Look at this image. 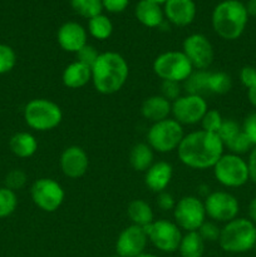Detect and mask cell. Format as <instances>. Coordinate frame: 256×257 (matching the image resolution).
Instances as JSON below:
<instances>
[{
	"mask_svg": "<svg viewBox=\"0 0 256 257\" xmlns=\"http://www.w3.org/2000/svg\"><path fill=\"white\" fill-rule=\"evenodd\" d=\"M218 243L228 253L247 252L256 245V225L248 218L236 217L221 228Z\"/></svg>",
	"mask_w": 256,
	"mask_h": 257,
	"instance_id": "277c9868",
	"label": "cell"
},
{
	"mask_svg": "<svg viewBox=\"0 0 256 257\" xmlns=\"http://www.w3.org/2000/svg\"><path fill=\"white\" fill-rule=\"evenodd\" d=\"M223 150L225 146L216 133L198 130L183 137L177 148V155L181 162L187 167L207 170L213 168L223 155Z\"/></svg>",
	"mask_w": 256,
	"mask_h": 257,
	"instance_id": "6da1fadb",
	"label": "cell"
},
{
	"mask_svg": "<svg viewBox=\"0 0 256 257\" xmlns=\"http://www.w3.org/2000/svg\"><path fill=\"white\" fill-rule=\"evenodd\" d=\"M137 257H158V256H156V255H152V253H142V255H140V256H137Z\"/></svg>",
	"mask_w": 256,
	"mask_h": 257,
	"instance_id": "681fc988",
	"label": "cell"
},
{
	"mask_svg": "<svg viewBox=\"0 0 256 257\" xmlns=\"http://www.w3.org/2000/svg\"><path fill=\"white\" fill-rule=\"evenodd\" d=\"M242 131L246 136L248 137V140L251 141V143L253 145V147L256 146V112L250 113L247 117L243 119L242 123Z\"/></svg>",
	"mask_w": 256,
	"mask_h": 257,
	"instance_id": "ab89813d",
	"label": "cell"
},
{
	"mask_svg": "<svg viewBox=\"0 0 256 257\" xmlns=\"http://www.w3.org/2000/svg\"><path fill=\"white\" fill-rule=\"evenodd\" d=\"M242 128V127H241ZM225 147L230 151V153H233V155H245V153L250 152L252 150L253 145L251 143V141L248 140L247 136L243 133V131L241 130L240 133L235 136L231 141H228L225 145Z\"/></svg>",
	"mask_w": 256,
	"mask_h": 257,
	"instance_id": "1f68e13d",
	"label": "cell"
},
{
	"mask_svg": "<svg viewBox=\"0 0 256 257\" xmlns=\"http://www.w3.org/2000/svg\"><path fill=\"white\" fill-rule=\"evenodd\" d=\"M88 33L98 40L108 39L113 33L112 20L104 14L92 18L88 20Z\"/></svg>",
	"mask_w": 256,
	"mask_h": 257,
	"instance_id": "83f0119b",
	"label": "cell"
},
{
	"mask_svg": "<svg viewBox=\"0 0 256 257\" xmlns=\"http://www.w3.org/2000/svg\"><path fill=\"white\" fill-rule=\"evenodd\" d=\"M103 9L112 14H118L127 9L130 0H102Z\"/></svg>",
	"mask_w": 256,
	"mask_h": 257,
	"instance_id": "b9f144b4",
	"label": "cell"
},
{
	"mask_svg": "<svg viewBox=\"0 0 256 257\" xmlns=\"http://www.w3.org/2000/svg\"><path fill=\"white\" fill-rule=\"evenodd\" d=\"M212 170L217 182L225 187H242L250 181L247 162L241 156L233 153H223Z\"/></svg>",
	"mask_w": 256,
	"mask_h": 257,
	"instance_id": "ba28073f",
	"label": "cell"
},
{
	"mask_svg": "<svg viewBox=\"0 0 256 257\" xmlns=\"http://www.w3.org/2000/svg\"><path fill=\"white\" fill-rule=\"evenodd\" d=\"M248 220L252 221L256 225V197H253L251 200V202L248 203Z\"/></svg>",
	"mask_w": 256,
	"mask_h": 257,
	"instance_id": "f6af8a7d",
	"label": "cell"
},
{
	"mask_svg": "<svg viewBox=\"0 0 256 257\" xmlns=\"http://www.w3.org/2000/svg\"><path fill=\"white\" fill-rule=\"evenodd\" d=\"M241 125L238 124L236 120L233 119H223L222 124H221L220 131L217 132V136L220 137V140L222 141L223 146L228 142V141L232 140L237 133L241 132Z\"/></svg>",
	"mask_w": 256,
	"mask_h": 257,
	"instance_id": "e575fe53",
	"label": "cell"
},
{
	"mask_svg": "<svg viewBox=\"0 0 256 257\" xmlns=\"http://www.w3.org/2000/svg\"><path fill=\"white\" fill-rule=\"evenodd\" d=\"M88 32L77 22H67L60 25L57 33V42L64 52L78 53L87 43Z\"/></svg>",
	"mask_w": 256,
	"mask_h": 257,
	"instance_id": "e0dca14e",
	"label": "cell"
},
{
	"mask_svg": "<svg viewBox=\"0 0 256 257\" xmlns=\"http://www.w3.org/2000/svg\"><path fill=\"white\" fill-rule=\"evenodd\" d=\"M145 175V183L152 192H163L170 185L173 176V168L166 161L155 162Z\"/></svg>",
	"mask_w": 256,
	"mask_h": 257,
	"instance_id": "d6986e66",
	"label": "cell"
},
{
	"mask_svg": "<svg viewBox=\"0 0 256 257\" xmlns=\"http://www.w3.org/2000/svg\"><path fill=\"white\" fill-rule=\"evenodd\" d=\"M163 13L171 24L182 28L192 24L197 8L193 0H168L163 5Z\"/></svg>",
	"mask_w": 256,
	"mask_h": 257,
	"instance_id": "ac0fdd59",
	"label": "cell"
},
{
	"mask_svg": "<svg viewBox=\"0 0 256 257\" xmlns=\"http://www.w3.org/2000/svg\"><path fill=\"white\" fill-rule=\"evenodd\" d=\"M148 240L162 252H175L182 240L181 228L168 220H155L145 227Z\"/></svg>",
	"mask_w": 256,
	"mask_h": 257,
	"instance_id": "30bf717a",
	"label": "cell"
},
{
	"mask_svg": "<svg viewBox=\"0 0 256 257\" xmlns=\"http://www.w3.org/2000/svg\"><path fill=\"white\" fill-rule=\"evenodd\" d=\"M60 170L68 178H80L87 173L89 158L87 152L79 146H69L60 155Z\"/></svg>",
	"mask_w": 256,
	"mask_h": 257,
	"instance_id": "2e32d148",
	"label": "cell"
},
{
	"mask_svg": "<svg viewBox=\"0 0 256 257\" xmlns=\"http://www.w3.org/2000/svg\"><path fill=\"white\" fill-rule=\"evenodd\" d=\"M115 257H120V256H118V255H117V256H115Z\"/></svg>",
	"mask_w": 256,
	"mask_h": 257,
	"instance_id": "816d5d0a",
	"label": "cell"
},
{
	"mask_svg": "<svg viewBox=\"0 0 256 257\" xmlns=\"http://www.w3.org/2000/svg\"><path fill=\"white\" fill-rule=\"evenodd\" d=\"M148 237L145 227L131 225L119 233L115 242V251L120 257H137L145 253Z\"/></svg>",
	"mask_w": 256,
	"mask_h": 257,
	"instance_id": "9a60e30c",
	"label": "cell"
},
{
	"mask_svg": "<svg viewBox=\"0 0 256 257\" xmlns=\"http://www.w3.org/2000/svg\"><path fill=\"white\" fill-rule=\"evenodd\" d=\"M153 72L160 79L183 83L195 69L183 52L168 50L158 55L153 62Z\"/></svg>",
	"mask_w": 256,
	"mask_h": 257,
	"instance_id": "52a82bcc",
	"label": "cell"
},
{
	"mask_svg": "<svg viewBox=\"0 0 256 257\" xmlns=\"http://www.w3.org/2000/svg\"><path fill=\"white\" fill-rule=\"evenodd\" d=\"M27 173L22 170H12L5 177V187L12 191L20 190L27 183Z\"/></svg>",
	"mask_w": 256,
	"mask_h": 257,
	"instance_id": "d590c367",
	"label": "cell"
},
{
	"mask_svg": "<svg viewBox=\"0 0 256 257\" xmlns=\"http://www.w3.org/2000/svg\"><path fill=\"white\" fill-rule=\"evenodd\" d=\"M247 99L253 108H256V84L247 89Z\"/></svg>",
	"mask_w": 256,
	"mask_h": 257,
	"instance_id": "bcb514c9",
	"label": "cell"
},
{
	"mask_svg": "<svg viewBox=\"0 0 256 257\" xmlns=\"http://www.w3.org/2000/svg\"><path fill=\"white\" fill-rule=\"evenodd\" d=\"M25 123L38 132H48L60 124L63 119L62 108L47 98H35L24 108Z\"/></svg>",
	"mask_w": 256,
	"mask_h": 257,
	"instance_id": "5b68a950",
	"label": "cell"
},
{
	"mask_svg": "<svg viewBox=\"0 0 256 257\" xmlns=\"http://www.w3.org/2000/svg\"><path fill=\"white\" fill-rule=\"evenodd\" d=\"M206 216L203 201L196 196H185L176 202L173 208L175 223L187 232L198 231L206 221Z\"/></svg>",
	"mask_w": 256,
	"mask_h": 257,
	"instance_id": "9c48e42d",
	"label": "cell"
},
{
	"mask_svg": "<svg viewBox=\"0 0 256 257\" xmlns=\"http://www.w3.org/2000/svg\"><path fill=\"white\" fill-rule=\"evenodd\" d=\"M240 82L245 88H251L256 84V68L252 65H245L240 70Z\"/></svg>",
	"mask_w": 256,
	"mask_h": 257,
	"instance_id": "60d3db41",
	"label": "cell"
},
{
	"mask_svg": "<svg viewBox=\"0 0 256 257\" xmlns=\"http://www.w3.org/2000/svg\"><path fill=\"white\" fill-rule=\"evenodd\" d=\"M208 74L210 70H193L192 74L183 82L186 94L205 97L208 94Z\"/></svg>",
	"mask_w": 256,
	"mask_h": 257,
	"instance_id": "4316f807",
	"label": "cell"
},
{
	"mask_svg": "<svg viewBox=\"0 0 256 257\" xmlns=\"http://www.w3.org/2000/svg\"><path fill=\"white\" fill-rule=\"evenodd\" d=\"M185 133L182 124L173 118L152 123L147 132V142L153 151L158 153H168L177 150L182 142Z\"/></svg>",
	"mask_w": 256,
	"mask_h": 257,
	"instance_id": "8992f818",
	"label": "cell"
},
{
	"mask_svg": "<svg viewBox=\"0 0 256 257\" xmlns=\"http://www.w3.org/2000/svg\"><path fill=\"white\" fill-rule=\"evenodd\" d=\"M17 64V54L10 45L0 43V75L12 72Z\"/></svg>",
	"mask_w": 256,
	"mask_h": 257,
	"instance_id": "d6a6232c",
	"label": "cell"
},
{
	"mask_svg": "<svg viewBox=\"0 0 256 257\" xmlns=\"http://www.w3.org/2000/svg\"><path fill=\"white\" fill-rule=\"evenodd\" d=\"M157 206L161 208L162 211H170L173 210L176 206V201L173 198V196L171 193L166 192H160L157 196Z\"/></svg>",
	"mask_w": 256,
	"mask_h": 257,
	"instance_id": "7bdbcfd3",
	"label": "cell"
},
{
	"mask_svg": "<svg viewBox=\"0 0 256 257\" xmlns=\"http://www.w3.org/2000/svg\"><path fill=\"white\" fill-rule=\"evenodd\" d=\"M30 196L37 207L44 212H55L64 201L65 192L62 185L53 178H39L30 188Z\"/></svg>",
	"mask_w": 256,
	"mask_h": 257,
	"instance_id": "7c38bea8",
	"label": "cell"
},
{
	"mask_svg": "<svg viewBox=\"0 0 256 257\" xmlns=\"http://www.w3.org/2000/svg\"><path fill=\"white\" fill-rule=\"evenodd\" d=\"M207 102L205 97L196 94H183L172 102L173 119L180 124L192 125L201 123L203 115L207 112Z\"/></svg>",
	"mask_w": 256,
	"mask_h": 257,
	"instance_id": "4fadbf2b",
	"label": "cell"
},
{
	"mask_svg": "<svg viewBox=\"0 0 256 257\" xmlns=\"http://www.w3.org/2000/svg\"><path fill=\"white\" fill-rule=\"evenodd\" d=\"M172 112V103L161 94L146 98L141 107V113L147 120L152 123L161 122L170 118Z\"/></svg>",
	"mask_w": 256,
	"mask_h": 257,
	"instance_id": "ffe728a7",
	"label": "cell"
},
{
	"mask_svg": "<svg viewBox=\"0 0 256 257\" xmlns=\"http://www.w3.org/2000/svg\"><path fill=\"white\" fill-rule=\"evenodd\" d=\"M99 54L100 53L95 49V47H93V45L90 44H85L79 52L75 53L78 62L83 63V64L88 65V67L90 68H92V65L95 63L97 58L99 57Z\"/></svg>",
	"mask_w": 256,
	"mask_h": 257,
	"instance_id": "74e56055",
	"label": "cell"
},
{
	"mask_svg": "<svg viewBox=\"0 0 256 257\" xmlns=\"http://www.w3.org/2000/svg\"><path fill=\"white\" fill-rule=\"evenodd\" d=\"M182 52L195 70H207L213 63V47L207 37L195 33L185 38Z\"/></svg>",
	"mask_w": 256,
	"mask_h": 257,
	"instance_id": "5bb4252c",
	"label": "cell"
},
{
	"mask_svg": "<svg viewBox=\"0 0 256 257\" xmlns=\"http://www.w3.org/2000/svg\"><path fill=\"white\" fill-rule=\"evenodd\" d=\"M232 88V79L225 72H210L208 74V94L223 95Z\"/></svg>",
	"mask_w": 256,
	"mask_h": 257,
	"instance_id": "f1b7e54d",
	"label": "cell"
},
{
	"mask_svg": "<svg viewBox=\"0 0 256 257\" xmlns=\"http://www.w3.org/2000/svg\"><path fill=\"white\" fill-rule=\"evenodd\" d=\"M10 151L19 158H29L38 151V141L32 133H15L9 142Z\"/></svg>",
	"mask_w": 256,
	"mask_h": 257,
	"instance_id": "603a6c76",
	"label": "cell"
},
{
	"mask_svg": "<svg viewBox=\"0 0 256 257\" xmlns=\"http://www.w3.org/2000/svg\"><path fill=\"white\" fill-rule=\"evenodd\" d=\"M70 7L80 17L85 19H92L102 14V0H70Z\"/></svg>",
	"mask_w": 256,
	"mask_h": 257,
	"instance_id": "f546056e",
	"label": "cell"
},
{
	"mask_svg": "<svg viewBox=\"0 0 256 257\" xmlns=\"http://www.w3.org/2000/svg\"><path fill=\"white\" fill-rule=\"evenodd\" d=\"M246 162H247L250 181L256 183V146L252 147V150L250 151V153H248V160Z\"/></svg>",
	"mask_w": 256,
	"mask_h": 257,
	"instance_id": "ee69618b",
	"label": "cell"
},
{
	"mask_svg": "<svg viewBox=\"0 0 256 257\" xmlns=\"http://www.w3.org/2000/svg\"><path fill=\"white\" fill-rule=\"evenodd\" d=\"M150 2H153V3H156V4H158V5H165L166 3L168 2V0H150Z\"/></svg>",
	"mask_w": 256,
	"mask_h": 257,
	"instance_id": "c3c4849f",
	"label": "cell"
},
{
	"mask_svg": "<svg viewBox=\"0 0 256 257\" xmlns=\"http://www.w3.org/2000/svg\"><path fill=\"white\" fill-rule=\"evenodd\" d=\"M135 15L138 22L147 28H158L165 19L163 8L150 0H141L135 9Z\"/></svg>",
	"mask_w": 256,
	"mask_h": 257,
	"instance_id": "7402d4cb",
	"label": "cell"
},
{
	"mask_svg": "<svg viewBox=\"0 0 256 257\" xmlns=\"http://www.w3.org/2000/svg\"><path fill=\"white\" fill-rule=\"evenodd\" d=\"M247 22V10L240 0H222L213 8L211 15L213 30L225 40L238 39L245 32Z\"/></svg>",
	"mask_w": 256,
	"mask_h": 257,
	"instance_id": "3957f363",
	"label": "cell"
},
{
	"mask_svg": "<svg viewBox=\"0 0 256 257\" xmlns=\"http://www.w3.org/2000/svg\"><path fill=\"white\" fill-rule=\"evenodd\" d=\"M222 122L223 118L217 109H207V112L203 115L202 120H201V125H202V130L206 131V132L216 133L217 135Z\"/></svg>",
	"mask_w": 256,
	"mask_h": 257,
	"instance_id": "836d02e7",
	"label": "cell"
},
{
	"mask_svg": "<svg viewBox=\"0 0 256 257\" xmlns=\"http://www.w3.org/2000/svg\"><path fill=\"white\" fill-rule=\"evenodd\" d=\"M253 248H255V250H256V245H255V247H253Z\"/></svg>",
	"mask_w": 256,
	"mask_h": 257,
	"instance_id": "f907efd6",
	"label": "cell"
},
{
	"mask_svg": "<svg viewBox=\"0 0 256 257\" xmlns=\"http://www.w3.org/2000/svg\"><path fill=\"white\" fill-rule=\"evenodd\" d=\"M181 85L178 82H172V80H162V85H161V92H162V97H165L166 99L170 100L171 103L173 100L177 99L178 97H181Z\"/></svg>",
	"mask_w": 256,
	"mask_h": 257,
	"instance_id": "f35d334b",
	"label": "cell"
},
{
	"mask_svg": "<svg viewBox=\"0 0 256 257\" xmlns=\"http://www.w3.org/2000/svg\"><path fill=\"white\" fill-rule=\"evenodd\" d=\"M18 206V197L15 191L7 187L0 188V218L9 217Z\"/></svg>",
	"mask_w": 256,
	"mask_h": 257,
	"instance_id": "4dcf8cb0",
	"label": "cell"
},
{
	"mask_svg": "<svg viewBox=\"0 0 256 257\" xmlns=\"http://www.w3.org/2000/svg\"><path fill=\"white\" fill-rule=\"evenodd\" d=\"M130 67L119 53H100L92 65V83L100 94L110 95L119 92L128 80Z\"/></svg>",
	"mask_w": 256,
	"mask_h": 257,
	"instance_id": "7a4b0ae2",
	"label": "cell"
},
{
	"mask_svg": "<svg viewBox=\"0 0 256 257\" xmlns=\"http://www.w3.org/2000/svg\"><path fill=\"white\" fill-rule=\"evenodd\" d=\"M246 10H247L248 17L256 18V0H248L247 4H245Z\"/></svg>",
	"mask_w": 256,
	"mask_h": 257,
	"instance_id": "7dc6e473",
	"label": "cell"
},
{
	"mask_svg": "<svg viewBox=\"0 0 256 257\" xmlns=\"http://www.w3.org/2000/svg\"><path fill=\"white\" fill-rule=\"evenodd\" d=\"M153 150L148 143H137L130 152V165L137 172H146L153 165Z\"/></svg>",
	"mask_w": 256,
	"mask_h": 257,
	"instance_id": "d4e9b609",
	"label": "cell"
},
{
	"mask_svg": "<svg viewBox=\"0 0 256 257\" xmlns=\"http://www.w3.org/2000/svg\"><path fill=\"white\" fill-rule=\"evenodd\" d=\"M206 215L215 222L227 223L235 220L240 211V203L237 198L226 191H215L206 196L205 201Z\"/></svg>",
	"mask_w": 256,
	"mask_h": 257,
	"instance_id": "8fae6325",
	"label": "cell"
},
{
	"mask_svg": "<svg viewBox=\"0 0 256 257\" xmlns=\"http://www.w3.org/2000/svg\"><path fill=\"white\" fill-rule=\"evenodd\" d=\"M62 82L70 89L83 88L92 82V68L75 60L64 68L62 73Z\"/></svg>",
	"mask_w": 256,
	"mask_h": 257,
	"instance_id": "44dd1931",
	"label": "cell"
},
{
	"mask_svg": "<svg viewBox=\"0 0 256 257\" xmlns=\"http://www.w3.org/2000/svg\"><path fill=\"white\" fill-rule=\"evenodd\" d=\"M127 216L132 225L146 227L155 221L153 210L145 200H133L127 207Z\"/></svg>",
	"mask_w": 256,
	"mask_h": 257,
	"instance_id": "cb8c5ba5",
	"label": "cell"
},
{
	"mask_svg": "<svg viewBox=\"0 0 256 257\" xmlns=\"http://www.w3.org/2000/svg\"><path fill=\"white\" fill-rule=\"evenodd\" d=\"M178 251L181 257H202L205 251V241L197 231L187 232L182 236Z\"/></svg>",
	"mask_w": 256,
	"mask_h": 257,
	"instance_id": "484cf974",
	"label": "cell"
},
{
	"mask_svg": "<svg viewBox=\"0 0 256 257\" xmlns=\"http://www.w3.org/2000/svg\"><path fill=\"white\" fill-rule=\"evenodd\" d=\"M205 242H216L220 238L221 228L211 221H205L197 231Z\"/></svg>",
	"mask_w": 256,
	"mask_h": 257,
	"instance_id": "8d00e7d4",
	"label": "cell"
}]
</instances>
